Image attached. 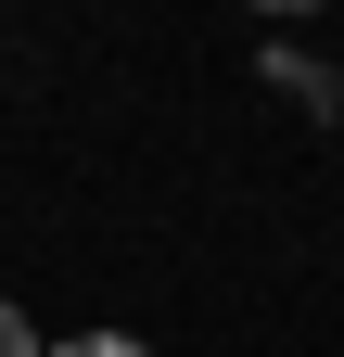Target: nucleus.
Listing matches in <instances>:
<instances>
[{"instance_id":"f257e3e1","label":"nucleus","mask_w":344,"mask_h":357,"mask_svg":"<svg viewBox=\"0 0 344 357\" xmlns=\"http://www.w3.org/2000/svg\"><path fill=\"white\" fill-rule=\"evenodd\" d=\"M52 357H141V344H127V332H90V344H52Z\"/></svg>"},{"instance_id":"f03ea898","label":"nucleus","mask_w":344,"mask_h":357,"mask_svg":"<svg viewBox=\"0 0 344 357\" xmlns=\"http://www.w3.org/2000/svg\"><path fill=\"white\" fill-rule=\"evenodd\" d=\"M0 357H38V332H26V319H13V306H0Z\"/></svg>"}]
</instances>
